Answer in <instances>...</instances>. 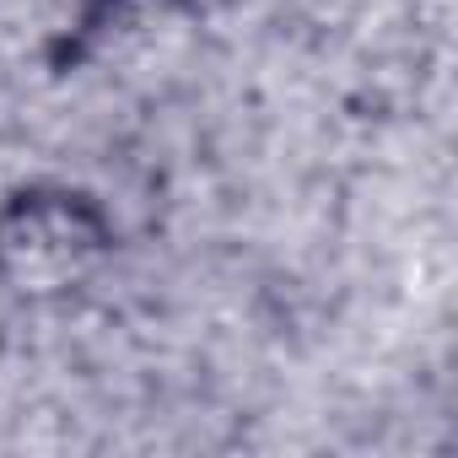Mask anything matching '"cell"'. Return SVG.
<instances>
[{
	"label": "cell",
	"instance_id": "6da1fadb",
	"mask_svg": "<svg viewBox=\"0 0 458 458\" xmlns=\"http://www.w3.org/2000/svg\"><path fill=\"white\" fill-rule=\"evenodd\" d=\"M114 254V226L81 189H22L0 210V281L17 297L55 302L81 292Z\"/></svg>",
	"mask_w": 458,
	"mask_h": 458
}]
</instances>
